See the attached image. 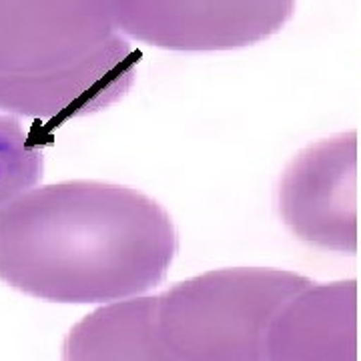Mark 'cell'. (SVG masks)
I'll return each mask as SVG.
<instances>
[{
    "mask_svg": "<svg viewBox=\"0 0 361 361\" xmlns=\"http://www.w3.org/2000/svg\"><path fill=\"white\" fill-rule=\"evenodd\" d=\"M171 215L125 185L63 180L0 207V281L51 303H111L161 285Z\"/></svg>",
    "mask_w": 361,
    "mask_h": 361,
    "instance_id": "1",
    "label": "cell"
},
{
    "mask_svg": "<svg viewBox=\"0 0 361 361\" xmlns=\"http://www.w3.org/2000/svg\"><path fill=\"white\" fill-rule=\"evenodd\" d=\"M311 279L291 271L215 269L157 295L163 361H263L269 327Z\"/></svg>",
    "mask_w": 361,
    "mask_h": 361,
    "instance_id": "2",
    "label": "cell"
},
{
    "mask_svg": "<svg viewBox=\"0 0 361 361\" xmlns=\"http://www.w3.org/2000/svg\"><path fill=\"white\" fill-rule=\"evenodd\" d=\"M279 217L299 241L345 255L357 253V130L305 147L285 167Z\"/></svg>",
    "mask_w": 361,
    "mask_h": 361,
    "instance_id": "3",
    "label": "cell"
},
{
    "mask_svg": "<svg viewBox=\"0 0 361 361\" xmlns=\"http://www.w3.org/2000/svg\"><path fill=\"white\" fill-rule=\"evenodd\" d=\"M265 360H357V281H311L287 299L271 323Z\"/></svg>",
    "mask_w": 361,
    "mask_h": 361,
    "instance_id": "4",
    "label": "cell"
},
{
    "mask_svg": "<svg viewBox=\"0 0 361 361\" xmlns=\"http://www.w3.org/2000/svg\"><path fill=\"white\" fill-rule=\"evenodd\" d=\"M75 361H163L157 334V295L111 301L78 322L63 343Z\"/></svg>",
    "mask_w": 361,
    "mask_h": 361,
    "instance_id": "5",
    "label": "cell"
},
{
    "mask_svg": "<svg viewBox=\"0 0 361 361\" xmlns=\"http://www.w3.org/2000/svg\"><path fill=\"white\" fill-rule=\"evenodd\" d=\"M44 149L16 115L0 113V207L30 191L42 179Z\"/></svg>",
    "mask_w": 361,
    "mask_h": 361,
    "instance_id": "6",
    "label": "cell"
}]
</instances>
